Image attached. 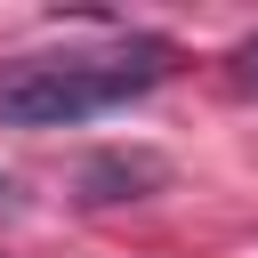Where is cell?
<instances>
[{
	"label": "cell",
	"mask_w": 258,
	"mask_h": 258,
	"mask_svg": "<svg viewBox=\"0 0 258 258\" xmlns=\"http://www.w3.org/2000/svg\"><path fill=\"white\" fill-rule=\"evenodd\" d=\"M177 73V48L169 40H129L113 56H48V64H24L0 81V129H73V121H97L145 89H161Z\"/></svg>",
	"instance_id": "obj_1"
},
{
	"label": "cell",
	"mask_w": 258,
	"mask_h": 258,
	"mask_svg": "<svg viewBox=\"0 0 258 258\" xmlns=\"http://www.w3.org/2000/svg\"><path fill=\"white\" fill-rule=\"evenodd\" d=\"M169 185V153L153 145H105L73 169V202L81 210H121V202H153Z\"/></svg>",
	"instance_id": "obj_2"
},
{
	"label": "cell",
	"mask_w": 258,
	"mask_h": 258,
	"mask_svg": "<svg viewBox=\"0 0 258 258\" xmlns=\"http://www.w3.org/2000/svg\"><path fill=\"white\" fill-rule=\"evenodd\" d=\"M226 64H234V81H242V89H250V97H258V32H250V40H242V48H234V56H226Z\"/></svg>",
	"instance_id": "obj_3"
},
{
	"label": "cell",
	"mask_w": 258,
	"mask_h": 258,
	"mask_svg": "<svg viewBox=\"0 0 258 258\" xmlns=\"http://www.w3.org/2000/svg\"><path fill=\"white\" fill-rule=\"evenodd\" d=\"M0 218H24V194H16V177H0Z\"/></svg>",
	"instance_id": "obj_4"
}]
</instances>
